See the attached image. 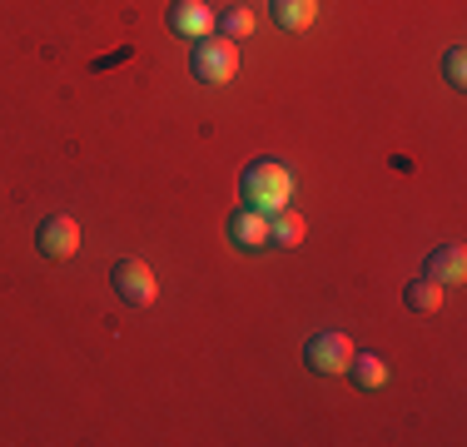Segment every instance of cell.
Segmentation results:
<instances>
[{"mask_svg":"<svg viewBox=\"0 0 467 447\" xmlns=\"http://www.w3.org/2000/svg\"><path fill=\"white\" fill-rule=\"evenodd\" d=\"M239 189H244V204L249 209L279 214V209H288V199H294V174H288L279 160H254L249 170H244Z\"/></svg>","mask_w":467,"mask_h":447,"instance_id":"cell-1","label":"cell"},{"mask_svg":"<svg viewBox=\"0 0 467 447\" xmlns=\"http://www.w3.org/2000/svg\"><path fill=\"white\" fill-rule=\"evenodd\" d=\"M194 80H204V85H229L234 75H239V50H234V40H214V36H204V40H194Z\"/></svg>","mask_w":467,"mask_h":447,"instance_id":"cell-2","label":"cell"},{"mask_svg":"<svg viewBox=\"0 0 467 447\" xmlns=\"http://www.w3.org/2000/svg\"><path fill=\"white\" fill-rule=\"evenodd\" d=\"M109 284H115V294L125 298L130 308H150L154 294H160V278H154V268L140 264V259H119L115 274H109Z\"/></svg>","mask_w":467,"mask_h":447,"instance_id":"cell-3","label":"cell"},{"mask_svg":"<svg viewBox=\"0 0 467 447\" xmlns=\"http://www.w3.org/2000/svg\"><path fill=\"white\" fill-rule=\"evenodd\" d=\"M353 338L348 333H314V338L304 343V363L314 368V373H348L353 363Z\"/></svg>","mask_w":467,"mask_h":447,"instance_id":"cell-4","label":"cell"},{"mask_svg":"<svg viewBox=\"0 0 467 447\" xmlns=\"http://www.w3.org/2000/svg\"><path fill=\"white\" fill-rule=\"evenodd\" d=\"M36 244H40V254H46V259H70V254H80V224L65 219V214H55V219H46L36 229Z\"/></svg>","mask_w":467,"mask_h":447,"instance_id":"cell-5","label":"cell"},{"mask_svg":"<svg viewBox=\"0 0 467 447\" xmlns=\"http://www.w3.org/2000/svg\"><path fill=\"white\" fill-rule=\"evenodd\" d=\"M422 278H432V284H462L467 278V249L462 244H442V249L428 254V264H422Z\"/></svg>","mask_w":467,"mask_h":447,"instance_id":"cell-6","label":"cell"},{"mask_svg":"<svg viewBox=\"0 0 467 447\" xmlns=\"http://www.w3.org/2000/svg\"><path fill=\"white\" fill-rule=\"evenodd\" d=\"M229 239L239 244V249H269V214H259V209H234L229 214Z\"/></svg>","mask_w":467,"mask_h":447,"instance_id":"cell-7","label":"cell"},{"mask_svg":"<svg viewBox=\"0 0 467 447\" xmlns=\"http://www.w3.org/2000/svg\"><path fill=\"white\" fill-rule=\"evenodd\" d=\"M170 30H174V36H184V40H204L209 30H214V10H209L204 0H174Z\"/></svg>","mask_w":467,"mask_h":447,"instance_id":"cell-8","label":"cell"},{"mask_svg":"<svg viewBox=\"0 0 467 447\" xmlns=\"http://www.w3.org/2000/svg\"><path fill=\"white\" fill-rule=\"evenodd\" d=\"M318 16V0H274V20L284 30H308Z\"/></svg>","mask_w":467,"mask_h":447,"instance_id":"cell-9","label":"cell"},{"mask_svg":"<svg viewBox=\"0 0 467 447\" xmlns=\"http://www.w3.org/2000/svg\"><path fill=\"white\" fill-rule=\"evenodd\" d=\"M269 244H279V249H298V244H304V219H298L294 209L269 214Z\"/></svg>","mask_w":467,"mask_h":447,"instance_id":"cell-10","label":"cell"},{"mask_svg":"<svg viewBox=\"0 0 467 447\" xmlns=\"http://www.w3.org/2000/svg\"><path fill=\"white\" fill-rule=\"evenodd\" d=\"M403 304L413 313H438L442 308V284H432V278H413V284L403 288Z\"/></svg>","mask_w":467,"mask_h":447,"instance_id":"cell-11","label":"cell"},{"mask_svg":"<svg viewBox=\"0 0 467 447\" xmlns=\"http://www.w3.org/2000/svg\"><path fill=\"white\" fill-rule=\"evenodd\" d=\"M348 373L358 378V388H383L388 383V368H383V358H378V353H353Z\"/></svg>","mask_w":467,"mask_h":447,"instance_id":"cell-12","label":"cell"},{"mask_svg":"<svg viewBox=\"0 0 467 447\" xmlns=\"http://www.w3.org/2000/svg\"><path fill=\"white\" fill-rule=\"evenodd\" d=\"M214 26L224 30V40H244V36H254V10L234 5L229 16H214Z\"/></svg>","mask_w":467,"mask_h":447,"instance_id":"cell-13","label":"cell"},{"mask_svg":"<svg viewBox=\"0 0 467 447\" xmlns=\"http://www.w3.org/2000/svg\"><path fill=\"white\" fill-rule=\"evenodd\" d=\"M442 75H448V85H452V89H462V85H467V50H462V45H452V50L442 55Z\"/></svg>","mask_w":467,"mask_h":447,"instance_id":"cell-14","label":"cell"}]
</instances>
